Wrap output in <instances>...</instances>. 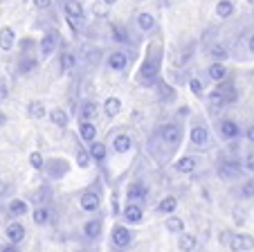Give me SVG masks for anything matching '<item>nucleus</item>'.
Returning <instances> with one entry per match:
<instances>
[{
	"label": "nucleus",
	"instance_id": "393cba45",
	"mask_svg": "<svg viewBox=\"0 0 254 252\" xmlns=\"http://www.w3.org/2000/svg\"><path fill=\"white\" fill-rule=\"evenodd\" d=\"M99 115V106L95 99H83L79 106V119H88V122H95V117Z\"/></svg>",
	"mask_w": 254,
	"mask_h": 252
},
{
	"label": "nucleus",
	"instance_id": "7c9ffc66",
	"mask_svg": "<svg viewBox=\"0 0 254 252\" xmlns=\"http://www.w3.org/2000/svg\"><path fill=\"white\" fill-rule=\"evenodd\" d=\"M176 209H178V198L176 196H164V198L155 205V212H158L160 216H169V214H173Z\"/></svg>",
	"mask_w": 254,
	"mask_h": 252
},
{
	"label": "nucleus",
	"instance_id": "6e6552de",
	"mask_svg": "<svg viewBox=\"0 0 254 252\" xmlns=\"http://www.w3.org/2000/svg\"><path fill=\"white\" fill-rule=\"evenodd\" d=\"M104 237V219L101 216H92L81 225V239L86 243H97Z\"/></svg>",
	"mask_w": 254,
	"mask_h": 252
},
{
	"label": "nucleus",
	"instance_id": "6e6d98bb",
	"mask_svg": "<svg viewBox=\"0 0 254 252\" xmlns=\"http://www.w3.org/2000/svg\"><path fill=\"white\" fill-rule=\"evenodd\" d=\"M7 90H5V84H0V97H5Z\"/></svg>",
	"mask_w": 254,
	"mask_h": 252
},
{
	"label": "nucleus",
	"instance_id": "f257e3e1",
	"mask_svg": "<svg viewBox=\"0 0 254 252\" xmlns=\"http://www.w3.org/2000/svg\"><path fill=\"white\" fill-rule=\"evenodd\" d=\"M183 142V126L178 122H164L162 126L155 129V133L151 135V153L158 158L160 162L169 160L176 153V149Z\"/></svg>",
	"mask_w": 254,
	"mask_h": 252
},
{
	"label": "nucleus",
	"instance_id": "79ce46f5",
	"mask_svg": "<svg viewBox=\"0 0 254 252\" xmlns=\"http://www.w3.org/2000/svg\"><path fill=\"white\" fill-rule=\"evenodd\" d=\"M234 14V2L232 0H221L218 5H216V16L218 18H230Z\"/></svg>",
	"mask_w": 254,
	"mask_h": 252
},
{
	"label": "nucleus",
	"instance_id": "9d476101",
	"mask_svg": "<svg viewBox=\"0 0 254 252\" xmlns=\"http://www.w3.org/2000/svg\"><path fill=\"white\" fill-rule=\"evenodd\" d=\"M149 194H151V189H149V185H146L144 180L128 182V185H126V191H124L126 203H142V205L149 200Z\"/></svg>",
	"mask_w": 254,
	"mask_h": 252
},
{
	"label": "nucleus",
	"instance_id": "a18cd8bd",
	"mask_svg": "<svg viewBox=\"0 0 254 252\" xmlns=\"http://www.w3.org/2000/svg\"><path fill=\"white\" fill-rule=\"evenodd\" d=\"M241 198H245V200L254 198V178H250V180H245L241 185Z\"/></svg>",
	"mask_w": 254,
	"mask_h": 252
},
{
	"label": "nucleus",
	"instance_id": "8fccbe9b",
	"mask_svg": "<svg viewBox=\"0 0 254 252\" xmlns=\"http://www.w3.org/2000/svg\"><path fill=\"white\" fill-rule=\"evenodd\" d=\"M34 7H36V9H50V7H52V0H34Z\"/></svg>",
	"mask_w": 254,
	"mask_h": 252
},
{
	"label": "nucleus",
	"instance_id": "1a4fd4ad",
	"mask_svg": "<svg viewBox=\"0 0 254 252\" xmlns=\"http://www.w3.org/2000/svg\"><path fill=\"white\" fill-rule=\"evenodd\" d=\"M216 133H218L221 140H225V142H239L241 126H239V122H234V119L223 117L221 122H216Z\"/></svg>",
	"mask_w": 254,
	"mask_h": 252
},
{
	"label": "nucleus",
	"instance_id": "4be33fe9",
	"mask_svg": "<svg viewBox=\"0 0 254 252\" xmlns=\"http://www.w3.org/2000/svg\"><path fill=\"white\" fill-rule=\"evenodd\" d=\"M227 106V101H225V97H223V92L216 88V90H211L209 95H207V108H209V113L211 115H218L223 108Z\"/></svg>",
	"mask_w": 254,
	"mask_h": 252
},
{
	"label": "nucleus",
	"instance_id": "39448f33",
	"mask_svg": "<svg viewBox=\"0 0 254 252\" xmlns=\"http://www.w3.org/2000/svg\"><path fill=\"white\" fill-rule=\"evenodd\" d=\"M63 11H65V18L70 23V29L74 34H79L86 25V11H83L81 2L79 0H65V5H63Z\"/></svg>",
	"mask_w": 254,
	"mask_h": 252
},
{
	"label": "nucleus",
	"instance_id": "f8f14e48",
	"mask_svg": "<svg viewBox=\"0 0 254 252\" xmlns=\"http://www.w3.org/2000/svg\"><path fill=\"white\" fill-rule=\"evenodd\" d=\"M189 140H191L193 149H207L209 147V129L202 119H196L191 126V133H189Z\"/></svg>",
	"mask_w": 254,
	"mask_h": 252
},
{
	"label": "nucleus",
	"instance_id": "f704fd0d",
	"mask_svg": "<svg viewBox=\"0 0 254 252\" xmlns=\"http://www.w3.org/2000/svg\"><path fill=\"white\" fill-rule=\"evenodd\" d=\"M48 117L54 126H59V129H67V124H70V117H67V113L63 108H52L48 113Z\"/></svg>",
	"mask_w": 254,
	"mask_h": 252
},
{
	"label": "nucleus",
	"instance_id": "09e8293b",
	"mask_svg": "<svg viewBox=\"0 0 254 252\" xmlns=\"http://www.w3.org/2000/svg\"><path fill=\"white\" fill-rule=\"evenodd\" d=\"M0 252H20V246L18 243L5 241V243H0Z\"/></svg>",
	"mask_w": 254,
	"mask_h": 252
},
{
	"label": "nucleus",
	"instance_id": "c9c22d12",
	"mask_svg": "<svg viewBox=\"0 0 254 252\" xmlns=\"http://www.w3.org/2000/svg\"><path fill=\"white\" fill-rule=\"evenodd\" d=\"M164 228H167L169 234H183V232H185V221H183V216L169 214L167 221H164Z\"/></svg>",
	"mask_w": 254,
	"mask_h": 252
},
{
	"label": "nucleus",
	"instance_id": "7ed1b4c3",
	"mask_svg": "<svg viewBox=\"0 0 254 252\" xmlns=\"http://www.w3.org/2000/svg\"><path fill=\"white\" fill-rule=\"evenodd\" d=\"M243 171H245L243 160H239V158H234V156L221 158V160H218V165H216V173H218V178H221L223 182L239 180V178L243 176Z\"/></svg>",
	"mask_w": 254,
	"mask_h": 252
},
{
	"label": "nucleus",
	"instance_id": "72a5a7b5",
	"mask_svg": "<svg viewBox=\"0 0 254 252\" xmlns=\"http://www.w3.org/2000/svg\"><path fill=\"white\" fill-rule=\"evenodd\" d=\"M14 45H16V32L11 27H2L0 29V50L9 52Z\"/></svg>",
	"mask_w": 254,
	"mask_h": 252
},
{
	"label": "nucleus",
	"instance_id": "473e14b6",
	"mask_svg": "<svg viewBox=\"0 0 254 252\" xmlns=\"http://www.w3.org/2000/svg\"><path fill=\"white\" fill-rule=\"evenodd\" d=\"M77 68V54L74 52H61L59 54V70L65 75V72H70V70H74Z\"/></svg>",
	"mask_w": 254,
	"mask_h": 252
},
{
	"label": "nucleus",
	"instance_id": "a878e982",
	"mask_svg": "<svg viewBox=\"0 0 254 252\" xmlns=\"http://www.w3.org/2000/svg\"><path fill=\"white\" fill-rule=\"evenodd\" d=\"M111 147H113V151L120 153V156H122V153H128L130 149H133V138H130L128 133H117L115 138H113Z\"/></svg>",
	"mask_w": 254,
	"mask_h": 252
},
{
	"label": "nucleus",
	"instance_id": "de8ad7c7",
	"mask_svg": "<svg viewBox=\"0 0 254 252\" xmlns=\"http://www.w3.org/2000/svg\"><path fill=\"white\" fill-rule=\"evenodd\" d=\"M14 191V185L7 180H0V198H7V196Z\"/></svg>",
	"mask_w": 254,
	"mask_h": 252
},
{
	"label": "nucleus",
	"instance_id": "603ef678",
	"mask_svg": "<svg viewBox=\"0 0 254 252\" xmlns=\"http://www.w3.org/2000/svg\"><path fill=\"white\" fill-rule=\"evenodd\" d=\"M20 48L25 50V54H32V50H34V41H23V43H20Z\"/></svg>",
	"mask_w": 254,
	"mask_h": 252
},
{
	"label": "nucleus",
	"instance_id": "4468645a",
	"mask_svg": "<svg viewBox=\"0 0 254 252\" xmlns=\"http://www.w3.org/2000/svg\"><path fill=\"white\" fill-rule=\"evenodd\" d=\"M59 48V32L57 29H48L43 34V38L39 41V52H41V59H50Z\"/></svg>",
	"mask_w": 254,
	"mask_h": 252
},
{
	"label": "nucleus",
	"instance_id": "58836bf2",
	"mask_svg": "<svg viewBox=\"0 0 254 252\" xmlns=\"http://www.w3.org/2000/svg\"><path fill=\"white\" fill-rule=\"evenodd\" d=\"M74 162H77L79 169H88V167H90V162H92L90 151H88V149H83V147H77V156H74Z\"/></svg>",
	"mask_w": 254,
	"mask_h": 252
},
{
	"label": "nucleus",
	"instance_id": "2eb2a0df",
	"mask_svg": "<svg viewBox=\"0 0 254 252\" xmlns=\"http://www.w3.org/2000/svg\"><path fill=\"white\" fill-rule=\"evenodd\" d=\"M120 214L126 225H139L144 221V205L142 203H126Z\"/></svg>",
	"mask_w": 254,
	"mask_h": 252
},
{
	"label": "nucleus",
	"instance_id": "4c0bfd02",
	"mask_svg": "<svg viewBox=\"0 0 254 252\" xmlns=\"http://www.w3.org/2000/svg\"><path fill=\"white\" fill-rule=\"evenodd\" d=\"M32 200L34 205H50L52 203V189L50 187H41V189H36L32 194Z\"/></svg>",
	"mask_w": 254,
	"mask_h": 252
},
{
	"label": "nucleus",
	"instance_id": "20e7f679",
	"mask_svg": "<svg viewBox=\"0 0 254 252\" xmlns=\"http://www.w3.org/2000/svg\"><path fill=\"white\" fill-rule=\"evenodd\" d=\"M101 200H104L101 187L90 185L88 189L81 191V196H79V207H81L86 214H97V212L101 209Z\"/></svg>",
	"mask_w": 254,
	"mask_h": 252
},
{
	"label": "nucleus",
	"instance_id": "c03bdc74",
	"mask_svg": "<svg viewBox=\"0 0 254 252\" xmlns=\"http://www.w3.org/2000/svg\"><path fill=\"white\" fill-rule=\"evenodd\" d=\"M29 167H32L34 171H43V167H45V158L41 156L39 151H32V153H29Z\"/></svg>",
	"mask_w": 254,
	"mask_h": 252
},
{
	"label": "nucleus",
	"instance_id": "b1692460",
	"mask_svg": "<svg viewBox=\"0 0 254 252\" xmlns=\"http://www.w3.org/2000/svg\"><path fill=\"white\" fill-rule=\"evenodd\" d=\"M207 79L209 81H216V84H221V81L227 79V68L223 61H214L207 66Z\"/></svg>",
	"mask_w": 254,
	"mask_h": 252
},
{
	"label": "nucleus",
	"instance_id": "4d7b16f0",
	"mask_svg": "<svg viewBox=\"0 0 254 252\" xmlns=\"http://www.w3.org/2000/svg\"><path fill=\"white\" fill-rule=\"evenodd\" d=\"M7 122V117H5V115H2V113H0V126H2V124H5Z\"/></svg>",
	"mask_w": 254,
	"mask_h": 252
},
{
	"label": "nucleus",
	"instance_id": "423d86ee",
	"mask_svg": "<svg viewBox=\"0 0 254 252\" xmlns=\"http://www.w3.org/2000/svg\"><path fill=\"white\" fill-rule=\"evenodd\" d=\"M223 241L227 243V248L234 252H250L254 250V237L248 232H225Z\"/></svg>",
	"mask_w": 254,
	"mask_h": 252
},
{
	"label": "nucleus",
	"instance_id": "f3484780",
	"mask_svg": "<svg viewBox=\"0 0 254 252\" xmlns=\"http://www.w3.org/2000/svg\"><path fill=\"white\" fill-rule=\"evenodd\" d=\"M32 221L39 225V228H48V225H52V221H54L52 203H50V205H36V207H34V212H32Z\"/></svg>",
	"mask_w": 254,
	"mask_h": 252
},
{
	"label": "nucleus",
	"instance_id": "bb28decb",
	"mask_svg": "<svg viewBox=\"0 0 254 252\" xmlns=\"http://www.w3.org/2000/svg\"><path fill=\"white\" fill-rule=\"evenodd\" d=\"M178 248H180V252H196V248H198V237H196L193 232L178 234Z\"/></svg>",
	"mask_w": 254,
	"mask_h": 252
},
{
	"label": "nucleus",
	"instance_id": "13d9d810",
	"mask_svg": "<svg viewBox=\"0 0 254 252\" xmlns=\"http://www.w3.org/2000/svg\"><path fill=\"white\" fill-rule=\"evenodd\" d=\"M248 2H250V5H254V0H248Z\"/></svg>",
	"mask_w": 254,
	"mask_h": 252
},
{
	"label": "nucleus",
	"instance_id": "0eeeda50",
	"mask_svg": "<svg viewBox=\"0 0 254 252\" xmlns=\"http://www.w3.org/2000/svg\"><path fill=\"white\" fill-rule=\"evenodd\" d=\"M43 173L48 176V180H63L70 173V162L63 158H50V160H45Z\"/></svg>",
	"mask_w": 254,
	"mask_h": 252
},
{
	"label": "nucleus",
	"instance_id": "aec40b11",
	"mask_svg": "<svg viewBox=\"0 0 254 252\" xmlns=\"http://www.w3.org/2000/svg\"><path fill=\"white\" fill-rule=\"evenodd\" d=\"M29 214V203L25 198H11L7 203V216L9 219H23Z\"/></svg>",
	"mask_w": 254,
	"mask_h": 252
},
{
	"label": "nucleus",
	"instance_id": "dca6fc26",
	"mask_svg": "<svg viewBox=\"0 0 254 252\" xmlns=\"http://www.w3.org/2000/svg\"><path fill=\"white\" fill-rule=\"evenodd\" d=\"M5 239L11 243H18V246L27 239V228L20 223V219H11L9 223L5 225Z\"/></svg>",
	"mask_w": 254,
	"mask_h": 252
},
{
	"label": "nucleus",
	"instance_id": "5701e85b",
	"mask_svg": "<svg viewBox=\"0 0 254 252\" xmlns=\"http://www.w3.org/2000/svg\"><path fill=\"white\" fill-rule=\"evenodd\" d=\"M135 27H137V32H142V34H151L155 29V18L149 14V11H139V14L135 16Z\"/></svg>",
	"mask_w": 254,
	"mask_h": 252
},
{
	"label": "nucleus",
	"instance_id": "cd10ccee",
	"mask_svg": "<svg viewBox=\"0 0 254 252\" xmlns=\"http://www.w3.org/2000/svg\"><path fill=\"white\" fill-rule=\"evenodd\" d=\"M218 90L223 92V97H225V101H227V106L230 104H236V99H239V90H236V84L234 81H221V84H218Z\"/></svg>",
	"mask_w": 254,
	"mask_h": 252
},
{
	"label": "nucleus",
	"instance_id": "3c124183",
	"mask_svg": "<svg viewBox=\"0 0 254 252\" xmlns=\"http://www.w3.org/2000/svg\"><path fill=\"white\" fill-rule=\"evenodd\" d=\"M245 45H248V52L254 54V32L248 34V38H245Z\"/></svg>",
	"mask_w": 254,
	"mask_h": 252
},
{
	"label": "nucleus",
	"instance_id": "5fc2aeb1",
	"mask_svg": "<svg viewBox=\"0 0 254 252\" xmlns=\"http://www.w3.org/2000/svg\"><path fill=\"white\" fill-rule=\"evenodd\" d=\"M101 2H104L106 7H113V5H115V2H117V0H101Z\"/></svg>",
	"mask_w": 254,
	"mask_h": 252
},
{
	"label": "nucleus",
	"instance_id": "e433bc0d",
	"mask_svg": "<svg viewBox=\"0 0 254 252\" xmlns=\"http://www.w3.org/2000/svg\"><path fill=\"white\" fill-rule=\"evenodd\" d=\"M120 110H122V101L117 99V97H108V99L104 101V115L108 119L117 117V115H120Z\"/></svg>",
	"mask_w": 254,
	"mask_h": 252
},
{
	"label": "nucleus",
	"instance_id": "37998d69",
	"mask_svg": "<svg viewBox=\"0 0 254 252\" xmlns=\"http://www.w3.org/2000/svg\"><path fill=\"white\" fill-rule=\"evenodd\" d=\"M189 90H191L193 97H198V99L205 95V84L200 81V77H191V79H189Z\"/></svg>",
	"mask_w": 254,
	"mask_h": 252
},
{
	"label": "nucleus",
	"instance_id": "49530a36",
	"mask_svg": "<svg viewBox=\"0 0 254 252\" xmlns=\"http://www.w3.org/2000/svg\"><path fill=\"white\" fill-rule=\"evenodd\" d=\"M243 167H245V171L254 173V151H248L243 158Z\"/></svg>",
	"mask_w": 254,
	"mask_h": 252
},
{
	"label": "nucleus",
	"instance_id": "6ab92c4d",
	"mask_svg": "<svg viewBox=\"0 0 254 252\" xmlns=\"http://www.w3.org/2000/svg\"><path fill=\"white\" fill-rule=\"evenodd\" d=\"M111 38L115 41V43H120V45H128V43L137 45V41L133 38V34H130V29L126 27V25L113 23V25H111Z\"/></svg>",
	"mask_w": 254,
	"mask_h": 252
},
{
	"label": "nucleus",
	"instance_id": "c85d7f7f",
	"mask_svg": "<svg viewBox=\"0 0 254 252\" xmlns=\"http://www.w3.org/2000/svg\"><path fill=\"white\" fill-rule=\"evenodd\" d=\"M79 135H81V140H83V142H88V144L95 142V140H97V126H95V122L81 119V122H79Z\"/></svg>",
	"mask_w": 254,
	"mask_h": 252
},
{
	"label": "nucleus",
	"instance_id": "ea45409f",
	"mask_svg": "<svg viewBox=\"0 0 254 252\" xmlns=\"http://www.w3.org/2000/svg\"><path fill=\"white\" fill-rule=\"evenodd\" d=\"M155 86H158V92H160V101H173L176 99V92H173V88L169 86L167 81L160 79Z\"/></svg>",
	"mask_w": 254,
	"mask_h": 252
},
{
	"label": "nucleus",
	"instance_id": "bf43d9fd",
	"mask_svg": "<svg viewBox=\"0 0 254 252\" xmlns=\"http://www.w3.org/2000/svg\"><path fill=\"white\" fill-rule=\"evenodd\" d=\"M2 2H7V0H0V5H2Z\"/></svg>",
	"mask_w": 254,
	"mask_h": 252
},
{
	"label": "nucleus",
	"instance_id": "f03ea898",
	"mask_svg": "<svg viewBox=\"0 0 254 252\" xmlns=\"http://www.w3.org/2000/svg\"><path fill=\"white\" fill-rule=\"evenodd\" d=\"M160 70H162V48L158 43L149 45L146 50V59L139 66L137 72V84L142 88H153L160 81Z\"/></svg>",
	"mask_w": 254,
	"mask_h": 252
},
{
	"label": "nucleus",
	"instance_id": "ddd939ff",
	"mask_svg": "<svg viewBox=\"0 0 254 252\" xmlns=\"http://www.w3.org/2000/svg\"><path fill=\"white\" fill-rule=\"evenodd\" d=\"M130 52H126V50H113L108 57H106V68L113 72H124L126 68L130 66Z\"/></svg>",
	"mask_w": 254,
	"mask_h": 252
},
{
	"label": "nucleus",
	"instance_id": "9b49d317",
	"mask_svg": "<svg viewBox=\"0 0 254 252\" xmlns=\"http://www.w3.org/2000/svg\"><path fill=\"white\" fill-rule=\"evenodd\" d=\"M133 239H135V234H133V230H130L128 225H115V228L111 230V243H113V248H115L117 252L126 250V248L133 243Z\"/></svg>",
	"mask_w": 254,
	"mask_h": 252
},
{
	"label": "nucleus",
	"instance_id": "864d4df0",
	"mask_svg": "<svg viewBox=\"0 0 254 252\" xmlns=\"http://www.w3.org/2000/svg\"><path fill=\"white\" fill-rule=\"evenodd\" d=\"M245 138H248L250 142L254 144V124H250V126H248V131H245Z\"/></svg>",
	"mask_w": 254,
	"mask_h": 252
},
{
	"label": "nucleus",
	"instance_id": "a19ab883",
	"mask_svg": "<svg viewBox=\"0 0 254 252\" xmlns=\"http://www.w3.org/2000/svg\"><path fill=\"white\" fill-rule=\"evenodd\" d=\"M27 115L32 119H43L45 115H48V110H45V106L41 104V101H29L27 104Z\"/></svg>",
	"mask_w": 254,
	"mask_h": 252
},
{
	"label": "nucleus",
	"instance_id": "412c9836",
	"mask_svg": "<svg viewBox=\"0 0 254 252\" xmlns=\"http://www.w3.org/2000/svg\"><path fill=\"white\" fill-rule=\"evenodd\" d=\"M36 68H39V59L34 57V54H20L18 59V66H16V72H18L20 77H29L32 72H36Z\"/></svg>",
	"mask_w": 254,
	"mask_h": 252
},
{
	"label": "nucleus",
	"instance_id": "2f4dec72",
	"mask_svg": "<svg viewBox=\"0 0 254 252\" xmlns=\"http://www.w3.org/2000/svg\"><path fill=\"white\" fill-rule=\"evenodd\" d=\"M207 57L214 59V61H225L227 57H230V50L225 48L223 43H218V41H214V43L207 45Z\"/></svg>",
	"mask_w": 254,
	"mask_h": 252
},
{
	"label": "nucleus",
	"instance_id": "c756f323",
	"mask_svg": "<svg viewBox=\"0 0 254 252\" xmlns=\"http://www.w3.org/2000/svg\"><path fill=\"white\" fill-rule=\"evenodd\" d=\"M88 151H90V156H92V162H97L99 167H104L106 158H108V149H106L104 142H97L95 140V142L88 147Z\"/></svg>",
	"mask_w": 254,
	"mask_h": 252
},
{
	"label": "nucleus",
	"instance_id": "a211bd4d",
	"mask_svg": "<svg viewBox=\"0 0 254 252\" xmlns=\"http://www.w3.org/2000/svg\"><path fill=\"white\" fill-rule=\"evenodd\" d=\"M198 167H200V158L198 156H183L173 162V171L183 173V176H189V173L196 171Z\"/></svg>",
	"mask_w": 254,
	"mask_h": 252
}]
</instances>
